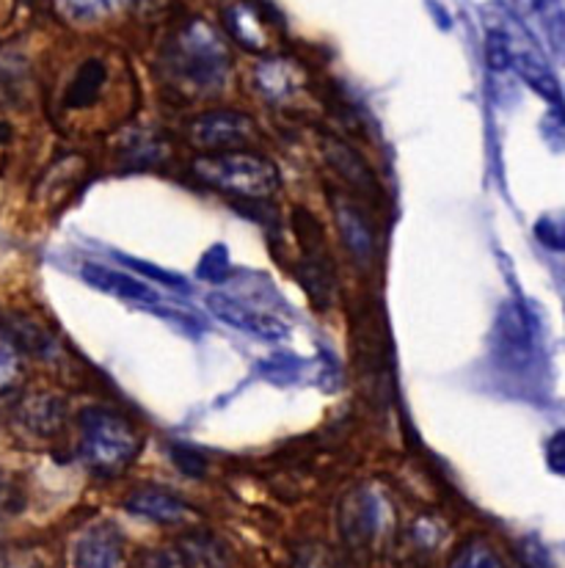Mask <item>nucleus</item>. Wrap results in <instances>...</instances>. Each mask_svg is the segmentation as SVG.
Returning a JSON list of instances; mask_svg holds the SVG:
<instances>
[{
	"label": "nucleus",
	"instance_id": "21",
	"mask_svg": "<svg viewBox=\"0 0 565 568\" xmlns=\"http://www.w3.org/2000/svg\"><path fill=\"white\" fill-rule=\"evenodd\" d=\"M448 568H505L500 552L491 547L485 538H466L461 547L452 552Z\"/></svg>",
	"mask_w": 565,
	"mask_h": 568
},
{
	"label": "nucleus",
	"instance_id": "14",
	"mask_svg": "<svg viewBox=\"0 0 565 568\" xmlns=\"http://www.w3.org/2000/svg\"><path fill=\"white\" fill-rule=\"evenodd\" d=\"M323 152L326 161L331 163V169L350 185L353 191L364 193V196H378V183L372 178L370 166H367L364 158L353 150L350 144L339 139H323Z\"/></svg>",
	"mask_w": 565,
	"mask_h": 568
},
{
	"label": "nucleus",
	"instance_id": "27",
	"mask_svg": "<svg viewBox=\"0 0 565 568\" xmlns=\"http://www.w3.org/2000/svg\"><path fill=\"white\" fill-rule=\"evenodd\" d=\"M546 467L549 473L565 477V428L552 434V439L546 442Z\"/></svg>",
	"mask_w": 565,
	"mask_h": 568
},
{
	"label": "nucleus",
	"instance_id": "23",
	"mask_svg": "<svg viewBox=\"0 0 565 568\" xmlns=\"http://www.w3.org/2000/svg\"><path fill=\"white\" fill-rule=\"evenodd\" d=\"M119 3H124V0H55V9L64 20L86 26V22L103 20Z\"/></svg>",
	"mask_w": 565,
	"mask_h": 568
},
{
	"label": "nucleus",
	"instance_id": "3",
	"mask_svg": "<svg viewBox=\"0 0 565 568\" xmlns=\"http://www.w3.org/2000/svg\"><path fill=\"white\" fill-rule=\"evenodd\" d=\"M191 172L199 183L240 199H270L281 189L279 169L274 166V161L248 150L202 155L191 163Z\"/></svg>",
	"mask_w": 565,
	"mask_h": 568
},
{
	"label": "nucleus",
	"instance_id": "15",
	"mask_svg": "<svg viewBox=\"0 0 565 568\" xmlns=\"http://www.w3.org/2000/svg\"><path fill=\"white\" fill-rule=\"evenodd\" d=\"M81 274L94 290H100V293H105V295H113V298L138 301V304H155V298H157L155 290H152L150 284L133 280V276L122 274V271L105 268V265L86 263L83 265Z\"/></svg>",
	"mask_w": 565,
	"mask_h": 568
},
{
	"label": "nucleus",
	"instance_id": "26",
	"mask_svg": "<svg viewBox=\"0 0 565 568\" xmlns=\"http://www.w3.org/2000/svg\"><path fill=\"white\" fill-rule=\"evenodd\" d=\"M535 235L552 252H565V213L557 215H544V219L535 224Z\"/></svg>",
	"mask_w": 565,
	"mask_h": 568
},
{
	"label": "nucleus",
	"instance_id": "33",
	"mask_svg": "<svg viewBox=\"0 0 565 568\" xmlns=\"http://www.w3.org/2000/svg\"><path fill=\"white\" fill-rule=\"evenodd\" d=\"M533 3L538 6V9H544V6H546V0H533Z\"/></svg>",
	"mask_w": 565,
	"mask_h": 568
},
{
	"label": "nucleus",
	"instance_id": "8",
	"mask_svg": "<svg viewBox=\"0 0 565 568\" xmlns=\"http://www.w3.org/2000/svg\"><path fill=\"white\" fill-rule=\"evenodd\" d=\"M207 310L226 323V326H235L240 332L254 334V337L263 339H281L287 334V326L281 321H276L268 312H259L254 306L243 304V301L232 298L226 293H213L207 295Z\"/></svg>",
	"mask_w": 565,
	"mask_h": 568
},
{
	"label": "nucleus",
	"instance_id": "31",
	"mask_svg": "<svg viewBox=\"0 0 565 568\" xmlns=\"http://www.w3.org/2000/svg\"><path fill=\"white\" fill-rule=\"evenodd\" d=\"M298 568H329L323 555L318 552H304V558L298 560Z\"/></svg>",
	"mask_w": 565,
	"mask_h": 568
},
{
	"label": "nucleus",
	"instance_id": "24",
	"mask_svg": "<svg viewBox=\"0 0 565 568\" xmlns=\"http://www.w3.org/2000/svg\"><path fill=\"white\" fill-rule=\"evenodd\" d=\"M22 376V356L20 348L11 343L9 334L0 328V395H9Z\"/></svg>",
	"mask_w": 565,
	"mask_h": 568
},
{
	"label": "nucleus",
	"instance_id": "20",
	"mask_svg": "<svg viewBox=\"0 0 565 568\" xmlns=\"http://www.w3.org/2000/svg\"><path fill=\"white\" fill-rule=\"evenodd\" d=\"M226 22H229L232 33L240 39V44H246V48H251V50L265 48V39H268V33H265L263 20L254 14L251 6H246V3L232 6V9L226 11Z\"/></svg>",
	"mask_w": 565,
	"mask_h": 568
},
{
	"label": "nucleus",
	"instance_id": "5",
	"mask_svg": "<svg viewBox=\"0 0 565 568\" xmlns=\"http://www.w3.org/2000/svg\"><path fill=\"white\" fill-rule=\"evenodd\" d=\"M259 139V130L248 113L229 111V108H218V111L199 113L194 122L188 124V141L205 155L213 152H237L251 146Z\"/></svg>",
	"mask_w": 565,
	"mask_h": 568
},
{
	"label": "nucleus",
	"instance_id": "28",
	"mask_svg": "<svg viewBox=\"0 0 565 568\" xmlns=\"http://www.w3.org/2000/svg\"><path fill=\"white\" fill-rule=\"evenodd\" d=\"M22 508V491L9 475L0 473V510L3 514H17Z\"/></svg>",
	"mask_w": 565,
	"mask_h": 568
},
{
	"label": "nucleus",
	"instance_id": "11",
	"mask_svg": "<svg viewBox=\"0 0 565 568\" xmlns=\"http://www.w3.org/2000/svg\"><path fill=\"white\" fill-rule=\"evenodd\" d=\"M124 508L138 516V519L166 527H177L194 519V508L185 499H179L177 494L163 491V488H138V491L124 499Z\"/></svg>",
	"mask_w": 565,
	"mask_h": 568
},
{
	"label": "nucleus",
	"instance_id": "22",
	"mask_svg": "<svg viewBox=\"0 0 565 568\" xmlns=\"http://www.w3.org/2000/svg\"><path fill=\"white\" fill-rule=\"evenodd\" d=\"M448 541V527L439 519H417L409 530V547L414 549L417 555H439V549Z\"/></svg>",
	"mask_w": 565,
	"mask_h": 568
},
{
	"label": "nucleus",
	"instance_id": "32",
	"mask_svg": "<svg viewBox=\"0 0 565 568\" xmlns=\"http://www.w3.org/2000/svg\"><path fill=\"white\" fill-rule=\"evenodd\" d=\"M9 139H11V128L3 122V119H0V144H6Z\"/></svg>",
	"mask_w": 565,
	"mask_h": 568
},
{
	"label": "nucleus",
	"instance_id": "6",
	"mask_svg": "<svg viewBox=\"0 0 565 568\" xmlns=\"http://www.w3.org/2000/svg\"><path fill=\"white\" fill-rule=\"evenodd\" d=\"M502 26L507 37V48H511V70H516V75L527 83L533 92H538L546 102L552 105H561V83H557L555 72L546 64V59L541 55V50L535 48L533 39L527 37L522 26L513 20L511 14L494 17Z\"/></svg>",
	"mask_w": 565,
	"mask_h": 568
},
{
	"label": "nucleus",
	"instance_id": "9",
	"mask_svg": "<svg viewBox=\"0 0 565 568\" xmlns=\"http://www.w3.org/2000/svg\"><path fill=\"white\" fill-rule=\"evenodd\" d=\"M494 348L505 365H527L533 354V326H530L527 312L518 304H505L496 317Z\"/></svg>",
	"mask_w": 565,
	"mask_h": 568
},
{
	"label": "nucleus",
	"instance_id": "2",
	"mask_svg": "<svg viewBox=\"0 0 565 568\" xmlns=\"http://www.w3.org/2000/svg\"><path fill=\"white\" fill-rule=\"evenodd\" d=\"M168 72H172V81L188 92H216L224 87L226 72H229V53L210 28L194 22L174 39L172 53H168Z\"/></svg>",
	"mask_w": 565,
	"mask_h": 568
},
{
	"label": "nucleus",
	"instance_id": "34",
	"mask_svg": "<svg viewBox=\"0 0 565 568\" xmlns=\"http://www.w3.org/2000/svg\"><path fill=\"white\" fill-rule=\"evenodd\" d=\"M22 3H31V0H22Z\"/></svg>",
	"mask_w": 565,
	"mask_h": 568
},
{
	"label": "nucleus",
	"instance_id": "25",
	"mask_svg": "<svg viewBox=\"0 0 565 568\" xmlns=\"http://www.w3.org/2000/svg\"><path fill=\"white\" fill-rule=\"evenodd\" d=\"M135 568H191V560L183 547H157L141 552Z\"/></svg>",
	"mask_w": 565,
	"mask_h": 568
},
{
	"label": "nucleus",
	"instance_id": "18",
	"mask_svg": "<svg viewBox=\"0 0 565 568\" xmlns=\"http://www.w3.org/2000/svg\"><path fill=\"white\" fill-rule=\"evenodd\" d=\"M0 568H64V560L53 544L31 541L3 549Z\"/></svg>",
	"mask_w": 565,
	"mask_h": 568
},
{
	"label": "nucleus",
	"instance_id": "30",
	"mask_svg": "<svg viewBox=\"0 0 565 568\" xmlns=\"http://www.w3.org/2000/svg\"><path fill=\"white\" fill-rule=\"evenodd\" d=\"M174 462L179 464V469H183L185 475H202L205 473V462H202V456L199 453H194V450H188V447H174Z\"/></svg>",
	"mask_w": 565,
	"mask_h": 568
},
{
	"label": "nucleus",
	"instance_id": "4",
	"mask_svg": "<svg viewBox=\"0 0 565 568\" xmlns=\"http://www.w3.org/2000/svg\"><path fill=\"white\" fill-rule=\"evenodd\" d=\"M392 508L372 488H356L339 508V532L356 552H376L392 532Z\"/></svg>",
	"mask_w": 565,
	"mask_h": 568
},
{
	"label": "nucleus",
	"instance_id": "1",
	"mask_svg": "<svg viewBox=\"0 0 565 568\" xmlns=\"http://www.w3.org/2000/svg\"><path fill=\"white\" fill-rule=\"evenodd\" d=\"M141 450V436L119 412L89 406L81 414V462L94 475H122Z\"/></svg>",
	"mask_w": 565,
	"mask_h": 568
},
{
	"label": "nucleus",
	"instance_id": "10",
	"mask_svg": "<svg viewBox=\"0 0 565 568\" xmlns=\"http://www.w3.org/2000/svg\"><path fill=\"white\" fill-rule=\"evenodd\" d=\"M75 568H130L122 532L109 521L89 527L78 538Z\"/></svg>",
	"mask_w": 565,
	"mask_h": 568
},
{
	"label": "nucleus",
	"instance_id": "19",
	"mask_svg": "<svg viewBox=\"0 0 565 568\" xmlns=\"http://www.w3.org/2000/svg\"><path fill=\"white\" fill-rule=\"evenodd\" d=\"M188 555L191 566L202 568H232V555L226 549L224 541H218L216 536H205V532H196L191 536L188 547H183Z\"/></svg>",
	"mask_w": 565,
	"mask_h": 568
},
{
	"label": "nucleus",
	"instance_id": "12",
	"mask_svg": "<svg viewBox=\"0 0 565 568\" xmlns=\"http://www.w3.org/2000/svg\"><path fill=\"white\" fill-rule=\"evenodd\" d=\"M335 204V219L339 226V235H342L345 248L350 252V257L356 263H370L372 252H376V237H372V226L367 221V215L361 213L359 204L348 196H331Z\"/></svg>",
	"mask_w": 565,
	"mask_h": 568
},
{
	"label": "nucleus",
	"instance_id": "7",
	"mask_svg": "<svg viewBox=\"0 0 565 568\" xmlns=\"http://www.w3.org/2000/svg\"><path fill=\"white\" fill-rule=\"evenodd\" d=\"M66 423V403L55 392H31L14 408V425L31 439H53Z\"/></svg>",
	"mask_w": 565,
	"mask_h": 568
},
{
	"label": "nucleus",
	"instance_id": "17",
	"mask_svg": "<svg viewBox=\"0 0 565 568\" xmlns=\"http://www.w3.org/2000/svg\"><path fill=\"white\" fill-rule=\"evenodd\" d=\"M301 284L307 287L309 298L326 310L331 304L337 293V282H335V268H331L329 257L326 254H307L301 265Z\"/></svg>",
	"mask_w": 565,
	"mask_h": 568
},
{
	"label": "nucleus",
	"instance_id": "13",
	"mask_svg": "<svg viewBox=\"0 0 565 568\" xmlns=\"http://www.w3.org/2000/svg\"><path fill=\"white\" fill-rule=\"evenodd\" d=\"M254 81H257V89L268 102H290L296 100V94L301 92L307 78L298 70L292 61L287 59H268L257 67L254 72Z\"/></svg>",
	"mask_w": 565,
	"mask_h": 568
},
{
	"label": "nucleus",
	"instance_id": "29",
	"mask_svg": "<svg viewBox=\"0 0 565 568\" xmlns=\"http://www.w3.org/2000/svg\"><path fill=\"white\" fill-rule=\"evenodd\" d=\"M127 263L133 265L135 271H144V274H146V276H152V280H157V282L168 284V287H174V290H188V282H185L183 276H177V274H168V271L157 268V265L141 263V260H127Z\"/></svg>",
	"mask_w": 565,
	"mask_h": 568
},
{
	"label": "nucleus",
	"instance_id": "16",
	"mask_svg": "<svg viewBox=\"0 0 565 568\" xmlns=\"http://www.w3.org/2000/svg\"><path fill=\"white\" fill-rule=\"evenodd\" d=\"M105 81H109V67L100 59H86L75 70L72 81L66 83L64 92V105L83 111V108L97 105L100 97H103Z\"/></svg>",
	"mask_w": 565,
	"mask_h": 568
}]
</instances>
